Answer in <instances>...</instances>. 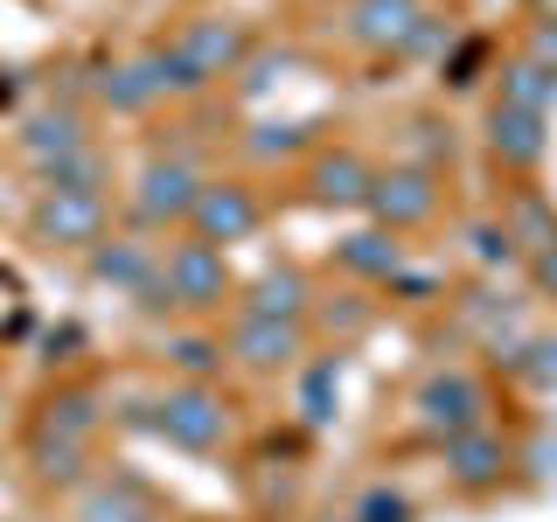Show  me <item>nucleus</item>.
Returning a JSON list of instances; mask_svg holds the SVG:
<instances>
[{
  "instance_id": "1",
  "label": "nucleus",
  "mask_w": 557,
  "mask_h": 522,
  "mask_svg": "<svg viewBox=\"0 0 557 522\" xmlns=\"http://www.w3.org/2000/svg\"><path fill=\"white\" fill-rule=\"evenodd\" d=\"M223 293H231V265H223V251L216 244H202V237H188V244H174V251L161 258V293H153V307H216Z\"/></svg>"
},
{
  "instance_id": "2",
  "label": "nucleus",
  "mask_w": 557,
  "mask_h": 522,
  "mask_svg": "<svg viewBox=\"0 0 557 522\" xmlns=\"http://www.w3.org/2000/svg\"><path fill=\"white\" fill-rule=\"evenodd\" d=\"M153 425H161L174 446L209 452V446L231 439V405H223L216 390H202V383H182V390L161 397V418H153Z\"/></svg>"
},
{
  "instance_id": "3",
  "label": "nucleus",
  "mask_w": 557,
  "mask_h": 522,
  "mask_svg": "<svg viewBox=\"0 0 557 522\" xmlns=\"http://www.w3.org/2000/svg\"><path fill=\"white\" fill-rule=\"evenodd\" d=\"M481 405H487V397H481V383L467 376V370L425 376V383H418V397H411L418 425H425V432H446V439H453V432H467V425H487Z\"/></svg>"
},
{
  "instance_id": "4",
  "label": "nucleus",
  "mask_w": 557,
  "mask_h": 522,
  "mask_svg": "<svg viewBox=\"0 0 557 522\" xmlns=\"http://www.w3.org/2000/svg\"><path fill=\"white\" fill-rule=\"evenodd\" d=\"M98 231H104V196L98 188H49V196L35 202V237L42 244L84 251V244H98Z\"/></svg>"
},
{
  "instance_id": "5",
  "label": "nucleus",
  "mask_w": 557,
  "mask_h": 522,
  "mask_svg": "<svg viewBox=\"0 0 557 522\" xmlns=\"http://www.w3.org/2000/svg\"><path fill=\"white\" fill-rule=\"evenodd\" d=\"M362 202H370L391 231H411V223H432V209H440V182H432V167H391V174L370 182Z\"/></svg>"
},
{
  "instance_id": "6",
  "label": "nucleus",
  "mask_w": 557,
  "mask_h": 522,
  "mask_svg": "<svg viewBox=\"0 0 557 522\" xmlns=\"http://www.w3.org/2000/svg\"><path fill=\"white\" fill-rule=\"evenodd\" d=\"M168 49H174V63L188 70V84L202 91L209 77H223V70L244 63V28H237V22H196V28L174 35Z\"/></svg>"
},
{
  "instance_id": "7",
  "label": "nucleus",
  "mask_w": 557,
  "mask_h": 522,
  "mask_svg": "<svg viewBox=\"0 0 557 522\" xmlns=\"http://www.w3.org/2000/svg\"><path fill=\"white\" fill-rule=\"evenodd\" d=\"M188 223H196L202 244H237V237L258 231V196H251V188H237V182H216V188H202V196H196Z\"/></svg>"
},
{
  "instance_id": "8",
  "label": "nucleus",
  "mask_w": 557,
  "mask_h": 522,
  "mask_svg": "<svg viewBox=\"0 0 557 522\" xmlns=\"http://www.w3.org/2000/svg\"><path fill=\"white\" fill-rule=\"evenodd\" d=\"M196 174H188L182 161H153L147 174H139V216L147 223H182L188 209H196Z\"/></svg>"
},
{
  "instance_id": "9",
  "label": "nucleus",
  "mask_w": 557,
  "mask_h": 522,
  "mask_svg": "<svg viewBox=\"0 0 557 522\" xmlns=\"http://www.w3.org/2000/svg\"><path fill=\"white\" fill-rule=\"evenodd\" d=\"M348 35L362 49H405L418 35V0H356L348 8Z\"/></svg>"
},
{
  "instance_id": "10",
  "label": "nucleus",
  "mask_w": 557,
  "mask_h": 522,
  "mask_svg": "<svg viewBox=\"0 0 557 522\" xmlns=\"http://www.w3.org/2000/svg\"><path fill=\"white\" fill-rule=\"evenodd\" d=\"M446 467H453L460 487H487V481H502V467H509V446H502V432L467 425V432L446 439Z\"/></svg>"
},
{
  "instance_id": "11",
  "label": "nucleus",
  "mask_w": 557,
  "mask_h": 522,
  "mask_svg": "<svg viewBox=\"0 0 557 522\" xmlns=\"http://www.w3.org/2000/svg\"><path fill=\"white\" fill-rule=\"evenodd\" d=\"M231 356L244 370H293V356H300V327L293 321H258V313H244Z\"/></svg>"
},
{
  "instance_id": "12",
  "label": "nucleus",
  "mask_w": 557,
  "mask_h": 522,
  "mask_svg": "<svg viewBox=\"0 0 557 522\" xmlns=\"http://www.w3.org/2000/svg\"><path fill=\"white\" fill-rule=\"evenodd\" d=\"M487 147H495V161H509V167H536L544 161V119L495 104V112H487Z\"/></svg>"
},
{
  "instance_id": "13",
  "label": "nucleus",
  "mask_w": 557,
  "mask_h": 522,
  "mask_svg": "<svg viewBox=\"0 0 557 522\" xmlns=\"http://www.w3.org/2000/svg\"><path fill=\"white\" fill-rule=\"evenodd\" d=\"M370 182H376V167L362 161L356 147H335V153L313 161V196H321V202H362V196H370Z\"/></svg>"
},
{
  "instance_id": "14",
  "label": "nucleus",
  "mask_w": 557,
  "mask_h": 522,
  "mask_svg": "<svg viewBox=\"0 0 557 522\" xmlns=\"http://www.w3.org/2000/svg\"><path fill=\"white\" fill-rule=\"evenodd\" d=\"M91 425H98V397L91 390H63V397H49V418H42V432H35V439L84 446V439H91Z\"/></svg>"
},
{
  "instance_id": "15",
  "label": "nucleus",
  "mask_w": 557,
  "mask_h": 522,
  "mask_svg": "<svg viewBox=\"0 0 557 522\" xmlns=\"http://www.w3.org/2000/svg\"><path fill=\"white\" fill-rule=\"evenodd\" d=\"M98 278H119V286H161V258H153V244H133V237H119V244H104L98 251Z\"/></svg>"
},
{
  "instance_id": "16",
  "label": "nucleus",
  "mask_w": 557,
  "mask_h": 522,
  "mask_svg": "<svg viewBox=\"0 0 557 522\" xmlns=\"http://www.w3.org/2000/svg\"><path fill=\"white\" fill-rule=\"evenodd\" d=\"M300 307H307V278L293 265H278V272H265L251 286V313H258V321H300Z\"/></svg>"
},
{
  "instance_id": "17",
  "label": "nucleus",
  "mask_w": 557,
  "mask_h": 522,
  "mask_svg": "<svg viewBox=\"0 0 557 522\" xmlns=\"http://www.w3.org/2000/svg\"><path fill=\"white\" fill-rule=\"evenodd\" d=\"M550 98H557V77H550V70H536L530 57L509 63V77H502V104H509V112L544 119V112H550Z\"/></svg>"
},
{
  "instance_id": "18",
  "label": "nucleus",
  "mask_w": 557,
  "mask_h": 522,
  "mask_svg": "<svg viewBox=\"0 0 557 522\" xmlns=\"http://www.w3.org/2000/svg\"><path fill=\"white\" fill-rule=\"evenodd\" d=\"M28 153L42 167H57V161H70V153H84V133H77V119L70 112H57V119H35V133H28Z\"/></svg>"
},
{
  "instance_id": "19",
  "label": "nucleus",
  "mask_w": 557,
  "mask_h": 522,
  "mask_svg": "<svg viewBox=\"0 0 557 522\" xmlns=\"http://www.w3.org/2000/svg\"><path fill=\"white\" fill-rule=\"evenodd\" d=\"M168 362H174V370H188V376H209V370L223 362V348L202 341V335H174V341H168Z\"/></svg>"
},
{
  "instance_id": "20",
  "label": "nucleus",
  "mask_w": 557,
  "mask_h": 522,
  "mask_svg": "<svg viewBox=\"0 0 557 522\" xmlns=\"http://www.w3.org/2000/svg\"><path fill=\"white\" fill-rule=\"evenodd\" d=\"M348 265L370 272V278H391V272H397V244H383V237H356V244H348Z\"/></svg>"
},
{
  "instance_id": "21",
  "label": "nucleus",
  "mask_w": 557,
  "mask_h": 522,
  "mask_svg": "<svg viewBox=\"0 0 557 522\" xmlns=\"http://www.w3.org/2000/svg\"><path fill=\"white\" fill-rule=\"evenodd\" d=\"M77 460H84V446L35 439V467H42V481H77Z\"/></svg>"
},
{
  "instance_id": "22",
  "label": "nucleus",
  "mask_w": 557,
  "mask_h": 522,
  "mask_svg": "<svg viewBox=\"0 0 557 522\" xmlns=\"http://www.w3.org/2000/svg\"><path fill=\"white\" fill-rule=\"evenodd\" d=\"M467 237H474V258H481V265H509V258H516V237H509V223H474Z\"/></svg>"
},
{
  "instance_id": "23",
  "label": "nucleus",
  "mask_w": 557,
  "mask_h": 522,
  "mask_svg": "<svg viewBox=\"0 0 557 522\" xmlns=\"http://www.w3.org/2000/svg\"><path fill=\"white\" fill-rule=\"evenodd\" d=\"M405 515H411V509H405V495H391V487H370L356 522H405Z\"/></svg>"
},
{
  "instance_id": "24",
  "label": "nucleus",
  "mask_w": 557,
  "mask_h": 522,
  "mask_svg": "<svg viewBox=\"0 0 557 522\" xmlns=\"http://www.w3.org/2000/svg\"><path fill=\"white\" fill-rule=\"evenodd\" d=\"M530 63L557 77V22H536V28H530Z\"/></svg>"
},
{
  "instance_id": "25",
  "label": "nucleus",
  "mask_w": 557,
  "mask_h": 522,
  "mask_svg": "<svg viewBox=\"0 0 557 522\" xmlns=\"http://www.w3.org/2000/svg\"><path fill=\"white\" fill-rule=\"evenodd\" d=\"M530 376L544 390H557V341H530Z\"/></svg>"
},
{
  "instance_id": "26",
  "label": "nucleus",
  "mask_w": 557,
  "mask_h": 522,
  "mask_svg": "<svg viewBox=\"0 0 557 522\" xmlns=\"http://www.w3.org/2000/svg\"><path fill=\"white\" fill-rule=\"evenodd\" d=\"M84 522H133V509H126V501H112V495H98L91 509H84Z\"/></svg>"
},
{
  "instance_id": "27",
  "label": "nucleus",
  "mask_w": 557,
  "mask_h": 522,
  "mask_svg": "<svg viewBox=\"0 0 557 522\" xmlns=\"http://www.w3.org/2000/svg\"><path fill=\"white\" fill-rule=\"evenodd\" d=\"M530 272H536V286H544V293H557V244H544V251L530 258Z\"/></svg>"
},
{
  "instance_id": "28",
  "label": "nucleus",
  "mask_w": 557,
  "mask_h": 522,
  "mask_svg": "<svg viewBox=\"0 0 557 522\" xmlns=\"http://www.w3.org/2000/svg\"><path fill=\"white\" fill-rule=\"evenodd\" d=\"M544 8H557V0H544ZM550 22H557V14H550Z\"/></svg>"
},
{
  "instance_id": "29",
  "label": "nucleus",
  "mask_w": 557,
  "mask_h": 522,
  "mask_svg": "<svg viewBox=\"0 0 557 522\" xmlns=\"http://www.w3.org/2000/svg\"><path fill=\"white\" fill-rule=\"evenodd\" d=\"M342 522H356V515H342Z\"/></svg>"
}]
</instances>
